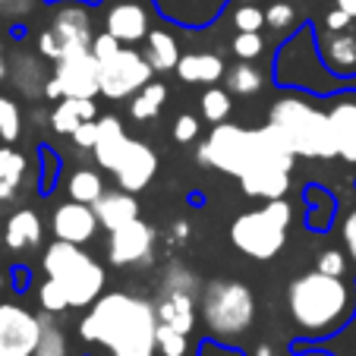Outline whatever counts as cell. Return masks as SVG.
Masks as SVG:
<instances>
[{"instance_id": "27", "label": "cell", "mask_w": 356, "mask_h": 356, "mask_svg": "<svg viewBox=\"0 0 356 356\" xmlns=\"http://www.w3.org/2000/svg\"><path fill=\"white\" fill-rule=\"evenodd\" d=\"M158 3L168 19H177L183 26H205L218 16L224 0H158Z\"/></svg>"}, {"instance_id": "26", "label": "cell", "mask_w": 356, "mask_h": 356, "mask_svg": "<svg viewBox=\"0 0 356 356\" xmlns=\"http://www.w3.org/2000/svg\"><path fill=\"white\" fill-rule=\"evenodd\" d=\"M95 117H98V104H95V98H60L57 101V108L51 111V117H47V123H51L54 133L73 136L82 123L95 120Z\"/></svg>"}, {"instance_id": "36", "label": "cell", "mask_w": 356, "mask_h": 356, "mask_svg": "<svg viewBox=\"0 0 356 356\" xmlns=\"http://www.w3.org/2000/svg\"><path fill=\"white\" fill-rule=\"evenodd\" d=\"M19 136H22V108L13 98L0 95V142L13 145Z\"/></svg>"}, {"instance_id": "14", "label": "cell", "mask_w": 356, "mask_h": 356, "mask_svg": "<svg viewBox=\"0 0 356 356\" xmlns=\"http://www.w3.org/2000/svg\"><path fill=\"white\" fill-rule=\"evenodd\" d=\"M47 29L60 41L63 54L67 51H79V47H92L95 41V26H92V13H88L86 0H57Z\"/></svg>"}, {"instance_id": "45", "label": "cell", "mask_w": 356, "mask_h": 356, "mask_svg": "<svg viewBox=\"0 0 356 356\" xmlns=\"http://www.w3.org/2000/svg\"><path fill=\"white\" fill-rule=\"evenodd\" d=\"M38 54L44 57V60H51V63L60 60L63 47H60V41L54 38V32H51V29H44V32L38 35Z\"/></svg>"}, {"instance_id": "6", "label": "cell", "mask_w": 356, "mask_h": 356, "mask_svg": "<svg viewBox=\"0 0 356 356\" xmlns=\"http://www.w3.org/2000/svg\"><path fill=\"white\" fill-rule=\"evenodd\" d=\"M41 268H44V277L60 284V290L70 300V309H88L104 293V284H108L101 262H95L76 243L54 240L41 256Z\"/></svg>"}, {"instance_id": "37", "label": "cell", "mask_w": 356, "mask_h": 356, "mask_svg": "<svg viewBox=\"0 0 356 356\" xmlns=\"http://www.w3.org/2000/svg\"><path fill=\"white\" fill-rule=\"evenodd\" d=\"M38 306H41V312H47V316H60V312L70 309V300L60 290V284H54L51 277H44L41 287H38Z\"/></svg>"}, {"instance_id": "34", "label": "cell", "mask_w": 356, "mask_h": 356, "mask_svg": "<svg viewBox=\"0 0 356 356\" xmlns=\"http://www.w3.org/2000/svg\"><path fill=\"white\" fill-rule=\"evenodd\" d=\"M199 343L193 341V334L174 331L168 325L158 322V356H199Z\"/></svg>"}, {"instance_id": "42", "label": "cell", "mask_w": 356, "mask_h": 356, "mask_svg": "<svg viewBox=\"0 0 356 356\" xmlns=\"http://www.w3.org/2000/svg\"><path fill=\"white\" fill-rule=\"evenodd\" d=\"M120 47L123 44L111 32H98V35H95V41H92V54L98 57V63H104V60H111V57H114Z\"/></svg>"}, {"instance_id": "48", "label": "cell", "mask_w": 356, "mask_h": 356, "mask_svg": "<svg viewBox=\"0 0 356 356\" xmlns=\"http://www.w3.org/2000/svg\"><path fill=\"white\" fill-rule=\"evenodd\" d=\"M186 236H189V224H186V221H177V224H174V234H170V240H180V243H183Z\"/></svg>"}, {"instance_id": "22", "label": "cell", "mask_w": 356, "mask_h": 356, "mask_svg": "<svg viewBox=\"0 0 356 356\" xmlns=\"http://www.w3.org/2000/svg\"><path fill=\"white\" fill-rule=\"evenodd\" d=\"M44 240V224H41V215L35 209H19L10 215L7 227H3V243L16 252H26V249L41 246Z\"/></svg>"}, {"instance_id": "4", "label": "cell", "mask_w": 356, "mask_h": 356, "mask_svg": "<svg viewBox=\"0 0 356 356\" xmlns=\"http://www.w3.org/2000/svg\"><path fill=\"white\" fill-rule=\"evenodd\" d=\"M318 35L309 26L293 32L281 44L275 57V82L290 88H302L312 95H343L347 88H356V79L337 76L331 67H322Z\"/></svg>"}, {"instance_id": "35", "label": "cell", "mask_w": 356, "mask_h": 356, "mask_svg": "<svg viewBox=\"0 0 356 356\" xmlns=\"http://www.w3.org/2000/svg\"><path fill=\"white\" fill-rule=\"evenodd\" d=\"M202 117L209 123H224L230 117V108H234V101H230V88H218V86H209L202 92Z\"/></svg>"}, {"instance_id": "25", "label": "cell", "mask_w": 356, "mask_h": 356, "mask_svg": "<svg viewBox=\"0 0 356 356\" xmlns=\"http://www.w3.org/2000/svg\"><path fill=\"white\" fill-rule=\"evenodd\" d=\"M318 51H322V60L337 76H350L356 70V35H350L347 29L318 35Z\"/></svg>"}, {"instance_id": "20", "label": "cell", "mask_w": 356, "mask_h": 356, "mask_svg": "<svg viewBox=\"0 0 356 356\" xmlns=\"http://www.w3.org/2000/svg\"><path fill=\"white\" fill-rule=\"evenodd\" d=\"M127 142H129V136L123 133L120 117H114V114L101 117V120H98V142H95V148H92V155H95V161H98V168L114 174V168H117V161H120Z\"/></svg>"}, {"instance_id": "30", "label": "cell", "mask_w": 356, "mask_h": 356, "mask_svg": "<svg viewBox=\"0 0 356 356\" xmlns=\"http://www.w3.org/2000/svg\"><path fill=\"white\" fill-rule=\"evenodd\" d=\"M26 177V158L10 145H0V202H10L22 186Z\"/></svg>"}, {"instance_id": "2", "label": "cell", "mask_w": 356, "mask_h": 356, "mask_svg": "<svg viewBox=\"0 0 356 356\" xmlns=\"http://www.w3.org/2000/svg\"><path fill=\"white\" fill-rule=\"evenodd\" d=\"M356 290L343 277L325 271L296 275L287 287V312L306 341H328L353 318Z\"/></svg>"}, {"instance_id": "7", "label": "cell", "mask_w": 356, "mask_h": 356, "mask_svg": "<svg viewBox=\"0 0 356 356\" xmlns=\"http://www.w3.org/2000/svg\"><path fill=\"white\" fill-rule=\"evenodd\" d=\"M290 224H293V205L287 199H271L262 209L243 211L230 224V243L243 256L256 259V262H268L287 246Z\"/></svg>"}, {"instance_id": "51", "label": "cell", "mask_w": 356, "mask_h": 356, "mask_svg": "<svg viewBox=\"0 0 356 356\" xmlns=\"http://www.w3.org/2000/svg\"><path fill=\"white\" fill-rule=\"evenodd\" d=\"M252 356H275V350H271V343H259Z\"/></svg>"}, {"instance_id": "44", "label": "cell", "mask_w": 356, "mask_h": 356, "mask_svg": "<svg viewBox=\"0 0 356 356\" xmlns=\"http://www.w3.org/2000/svg\"><path fill=\"white\" fill-rule=\"evenodd\" d=\"M170 133H174L177 142H193L195 136H199V120H195L193 114H180L174 120V129H170Z\"/></svg>"}, {"instance_id": "33", "label": "cell", "mask_w": 356, "mask_h": 356, "mask_svg": "<svg viewBox=\"0 0 356 356\" xmlns=\"http://www.w3.org/2000/svg\"><path fill=\"white\" fill-rule=\"evenodd\" d=\"M265 86V73L256 67V60H240L227 70V88L234 95H256Z\"/></svg>"}, {"instance_id": "38", "label": "cell", "mask_w": 356, "mask_h": 356, "mask_svg": "<svg viewBox=\"0 0 356 356\" xmlns=\"http://www.w3.org/2000/svg\"><path fill=\"white\" fill-rule=\"evenodd\" d=\"M234 29L236 32H262L265 29V10L256 3H240L234 10Z\"/></svg>"}, {"instance_id": "52", "label": "cell", "mask_w": 356, "mask_h": 356, "mask_svg": "<svg viewBox=\"0 0 356 356\" xmlns=\"http://www.w3.org/2000/svg\"><path fill=\"white\" fill-rule=\"evenodd\" d=\"M302 356H328V353H322V350H312V353H302Z\"/></svg>"}, {"instance_id": "19", "label": "cell", "mask_w": 356, "mask_h": 356, "mask_svg": "<svg viewBox=\"0 0 356 356\" xmlns=\"http://www.w3.org/2000/svg\"><path fill=\"white\" fill-rule=\"evenodd\" d=\"M7 79L13 82L19 95H26L29 101H35V98H44V86H47V79H51V73L44 70V57L41 54L35 57V54L19 51V54L10 60Z\"/></svg>"}, {"instance_id": "11", "label": "cell", "mask_w": 356, "mask_h": 356, "mask_svg": "<svg viewBox=\"0 0 356 356\" xmlns=\"http://www.w3.org/2000/svg\"><path fill=\"white\" fill-rule=\"evenodd\" d=\"M152 63L133 44H123L111 60L101 63V95L108 101H127L152 82Z\"/></svg>"}, {"instance_id": "13", "label": "cell", "mask_w": 356, "mask_h": 356, "mask_svg": "<svg viewBox=\"0 0 356 356\" xmlns=\"http://www.w3.org/2000/svg\"><path fill=\"white\" fill-rule=\"evenodd\" d=\"M155 249V227L145 224L142 218L123 224L117 230H108V259L117 268H129V265H145Z\"/></svg>"}, {"instance_id": "29", "label": "cell", "mask_w": 356, "mask_h": 356, "mask_svg": "<svg viewBox=\"0 0 356 356\" xmlns=\"http://www.w3.org/2000/svg\"><path fill=\"white\" fill-rule=\"evenodd\" d=\"M164 104H168V86L152 79L148 86H142L139 92L129 98V117H133V120H155Z\"/></svg>"}, {"instance_id": "32", "label": "cell", "mask_w": 356, "mask_h": 356, "mask_svg": "<svg viewBox=\"0 0 356 356\" xmlns=\"http://www.w3.org/2000/svg\"><path fill=\"white\" fill-rule=\"evenodd\" d=\"M41 316H44V328H41V341L32 356H73L63 325L54 316H47V312H41Z\"/></svg>"}, {"instance_id": "49", "label": "cell", "mask_w": 356, "mask_h": 356, "mask_svg": "<svg viewBox=\"0 0 356 356\" xmlns=\"http://www.w3.org/2000/svg\"><path fill=\"white\" fill-rule=\"evenodd\" d=\"M7 70H10V60H7V51H3V41H0V82L7 79Z\"/></svg>"}, {"instance_id": "46", "label": "cell", "mask_w": 356, "mask_h": 356, "mask_svg": "<svg viewBox=\"0 0 356 356\" xmlns=\"http://www.w3.org/2000/svg\"><path fill=\"white\" fill-rule=\"evenodd\" d=\"M73 142H76L79 148H88V152H92L95 142H98V117H95V120H86V123H82V127L73 133Z\"/></svg>"}, {"instance_id": "28", "label": "cell", "mask_w": 356, "mask_h": 356, "mask_svg": "<svg viewBox=\"0 0 356 356\" xmlns=\"http://www.w3.org/2000/svg\"><path fill=\"white\" fill-rule=\"evenodd\" d=\"M180 57H183L180 44H177V38L168 29H152V32L145 35V60L152 63L155 73H170V70H177Z\"/></svg>"}, {"instance_id": "8", "label": "cell", "mask_w": 356, "mask_h": 356, "mask_svg": "<svg viewBox=\"0 0 356 356\" xmlns=\"http://www.w3.org/2000/svg\"><path fill=\"white\" fill-rule=\"evenodd\" d=\"M152 302H155V316L161 325L193 334L199 325V277L183 262H168Z\"/></svg>"}, {"instance_id": "31", "label": "cell", "mask_w": 356, "mask_h": 356, "mask_svg": "<svg viewBox=\"0 0 356 356\" xmlns=\"http://www.w3.org/2000/svg\"><path fill=\"white\" fill-rule=\"evenodd\" d=\"M67 195L73 202H86V205H95V202L104 195V180H101L98 170L92 168H79L67 177Z\"/></svg>"}, {"instance_id": "54", "label": "cell", "mask_w": 356, "mask_h": 356, "mask_svg": "<svg viewBox=\"0 0 356 356\" xmlns=\"http://www.w3.org/2000/svg\"><path fill=\"white\" fill-rule=\"evenodd\" d=\"M3 3H7V0H0V7H3Z\"/></svg>"}, {"instance_id": "24", "label": "cell", "mask_w": 356, "mask_h": 356, "mask_svg": "<svg viewBox=\"0 0 356 356\" xmlns=\"http://www.w3.org/2000/svg\"><path fill=\"white\" fill-rule=\"evenodd\" d=\"M92 209H95V215H98V221H101V227L104 230H117V227H123V224H129V221L139 218V202H136V193H127V189L104 193Z\"/></svg>"}, {"instance_id": "10", "label": "cell", "mask_w": 356, "mask_h": 356, "mask_svg": "<svg viewBox=\"0 0 356 356\" xmlns=\"http://www.w3.org/2000/svg\"><path fill=\"white\" fill-rule=\"evenodd\" d=\"M101 95V63L92 54V47H79V51H67L60 60L54 63V73L44 86L47 101L60 98H95Z\"/></svg>"}, {"instance_id": "40", "label": "cell", "mask_w": 356, "mask_h": 356, "mask_svg": "<svg viewBox=\"0 0 356 356\" xmlns=\"http://www.w3.org/2000/svg\"><path fill=\"white\" fill-rule=\"evenodd\" d=\"M234 54L240 60H259L265 54V38L262 32H236L234 38Z\"/></svg>"}, {"instance_id": "9", "label": "cell", "mask_w": 356, "mask_h": 356, "mask_svg": "<svg viewBox=\"0 0 356 356\" xmlns=\"http://www.w3.org/2000/svg\"><path fill=\"white\" fill-rule=\"evenodd\" d=\"M195 158L205 168H215L230 177H243L249 170V164H252V129L227 120L215 123L209 139L199 145Z\"/></svg>"}, {"instance_id": "1", "label": "cell", "mask_w": 356, "mask_h": 356, "mask_svg": "<svg viewBox=\"0 0 356 356\" xmlns=\"http://www.w3.org/2000/svg\"><path fill=\"white\" fill-rule=\"evenodd\" d=\"M79 337L98 356H158L155 302L129 290H111L86 309Z\"/></svg>"}, {"instance_id": "39", "label": "cell", "mask_w": 356, "mask_h": 356, "mask_svg": "<svg viewBox=\"0 0 356 356\" xmlns=\"http://www.w3.org/2000/svg\"><path fill=\"white\" fill-rule=\"evenodd\" d=\"M293 22H296V7L290 0H275V3H268V10H265V26L268 29L284 32V29H290Z\"/></svg>"}, {"instance_id": "43", "label": "cell", "mask_w": 356, "mask_h": 356, "mask_svg": "<svg viewBox=\"0 0 356 356\" xmlns=\"http://www.w3.org/2000/svg\"><path fill=\"white\" fill-rule=\"evenodd\" d=\"M341 240H343V252L356 262V209L347 211L341 221Z\"/></svg>"}, {"instance_id": "47", "label": "cell", "mask_w": 356, "mask_h": 356, "mask_svg": "<svg viewBox=\"0 0 356 356\" xmlns=\"http://www.w3.org/2000/svg\"><path fill=\"white\" fill-rule=\"evenodd\" d=\"M350 22H353V16H350L343 7H334L325 13V29H328V32H343Z\"/></svg>"}, {"instance_id": "17", "label": "cell", "mask_w": 356, "mask_h": 356, "mask_svg": "<svg viewBox=\"0 0 356 356\" xmlns=\"http://www.w3.org/2000/svg\"><path fill=\"white\" fill-rule=\"evenodd\" d=\"M104 32H111L120 44H136L145 41L148 35V10L142 7L139 0H120L108 10L104 16Z\"/></svg>"}, {"instance_id": "5", "label": "cell", "mask_w": 356, "mask_h": 356, "mask_svg": "<svg viewBox=\"0 0 356 356\" xmlns=\"http://www.w3.org/2000/svg\"><path fill=\"white\" fill-rule=\"evenodd\" d=\"M199 312L205 331L227 347V343L246 337V331L252 328V322H256V296L243 281L215 277L202 290Z\"/></svg>"}, {"instance_id": "15", "label": "cell", "mask_w": 356, "mask_h": 356, "mask_svg": "<svg viewBox=\"0 0 356 356\" xmlns=\"http://www.w3.org/2000/svg\"><path fill=\"white\" fill-rule=\"evenodd\" d=\"M155 174H158L155 148H148L145 142H139V139H129L120 161H117V168H114L117 186L127 189V193H142L148 183L155 180Z\"/></svg>"}, {"instance_id": "41", "label": "cell", "mask_w": 356, "mask_h": 356, "mask_svg": "<svg viewBox=\"0 0 356 356\" xmlns=\"http://www.w3.org/2000/svg\"><path fill=\"white\" fill-rule=\"evenodd\" d=\"M316 268L325 271V275L343 277V271H347V252H341V249H325V252H318Z\"/></svg>"}, {"instance_id": "21", "label": "cell", "mask_w": 356, "mask_h": 356, "mask_svg": "<svg viewBox=\"0 0 356 356\" xmlns=\"http://www.w3.org/2000/svg\"><path fill=\"white\" fill-rule=\"evenodd\" d=\"M177 76L186 86H218L224 79V60L211 51H189L177 63Z\"/></svg>"}, {"instance_id": "53", "label": "cell", "mask_w": 356, "mask_h": 356, "mask_svg": "<svg viewBox=\"0 0 356 356\" xmlns=\"http://www.w3.org/2000/svg\"><path fill=\"white\" fill-rule=\"evenodd\" d=\"M54 3H57V0H54ZM86 3H98V0H86Z\"/></svg>"}, {"instance_id": "50", "label": "cell", "mask_w": 356, "mask_h": 356, "mask_svg": "<svg viewBox=\"0 0 356 356\" xmlns=\"http://www.w3.org/2000/svg\"><path fill=\"white\" fill-rule=\"evenodd\" d=\"M334 3H337V7H343V10H347V13L356 19V0H334Z\"/></svg>"}, {"instance_id": "12", "label": "cell", "mask_w": 356, "mask_h": 356, "mask_svg": "<svg viewBox=\"0 0 356 356\" xmlns=\"http://www.w3.org/2000/svg\"><path fill=\"white\" fill-rule=\"evenodd\" d=\"M44 316L16 300H0V356H32L41 341Z\"/></svg>"}, {"instance_id": "16", "label": "cell", "mask_w": 356, "mask_h": 356, "mask_svg": "<svg viewBox=\"0 0 356 356\" xmlns=\"http://www.w3.org/2000/svg\"><path fill=\"white\" fill-rule=\"evenodd\" d=\"M51 227H54V236L63 243H76V246H86V243L95 240L101 221L95 215L92 205L86 202H63L54 209V218H51Z\"/></svg>"}, {"instance_id": "18", "label": "cell", "mask_w": 356, "mask_h": 356, "mask_svg": "<svg viewBox=\"0 0 356 356\" xmlns=\"http://www.w3.org/2000/svg\"><path fill=\"white\" fill-rule=\"evenodd\" d=\"M331 136H334L337 158L347 164H356V98L350 95H334L328 108Z\"/></svg>"}, {"instance_id": "23", "label": "cell", "mask_w": 356, "mask_h": 356, "mask_svg": "<svg viewBox=\"0 0 356 356\" xmlns=\"http://www.w3.org/2000/svg\"><path fill=\"white\" fill-rule=\"evenodd\" d=\"M240 189L249 195V199H287L290 193V174L287 170H275V168H256L246 170L240 177Z\"/></svg>"}, {"instance_id": "3", "label": "cell", "mask_w": 356, "mask_h": 356, "mask_svg": "<svg viewBox=\"0 0 356 356\" xmlns=\"http://www.w3.org/2000/svg\"><path fill=\"white\" fill-rule=\"evenodd\" d=\"M268 123L284 136L296 158H309V161L337 158L328 111L312 104L306 95H281L268 108Z\"/></svg>"}]
</instances>
